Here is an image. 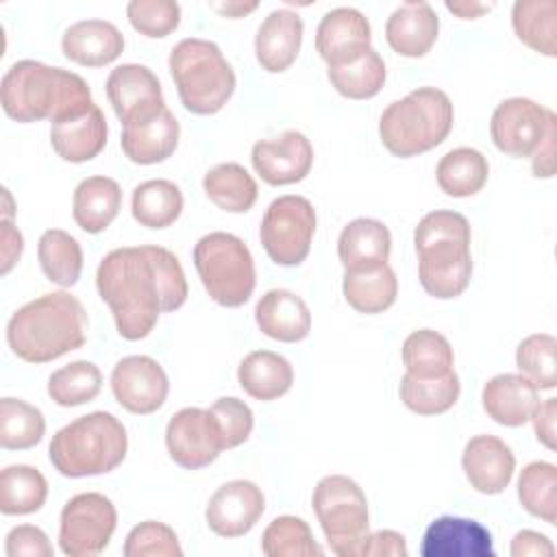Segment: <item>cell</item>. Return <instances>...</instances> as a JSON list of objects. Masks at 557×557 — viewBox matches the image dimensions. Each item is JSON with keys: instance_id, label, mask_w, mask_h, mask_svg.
<instances>
[{"instance_id": "cell-47", "label": "cell", "mask_w": 557, "mask_h": 557, "mask_svg": "<svg viewBox=\"0 0 557 557\" xmlns=\"http://www.w3.org/2000/svg\"><path fill=\"white\" fill-rule=\"evenodd\" d=\"M126 17L137 33L157 39L178 28L181 7L174 0H131Z\"/></svg>"}, {"instance_id": "cell-20", "label": "cell", "mask_w": 557, "mask_h": 557, "mask_svg": "<svg viewBox=\"0 0 557 557\" xmlns=\"http://www.w3.org/2000/svg\"><path fill=\"white\" fill-rule=\"evenodd\" d=\"M461 468L468 483L481 494H500L513 479L516 457L509 444L496 435H474L468 440Z\"/></svg>"}, {"instance_id": "cell-41", "label": "cell", "mask_w": 557, "mask_h": 557, "mask_svg": "<svg viewBox=\"0 0 557 557\" xmlns=\"http://www.w3.org/2000/svg\"><path fill=\"white\" fill-rule=\"evenodd\" d=\"M518 500L535 518L557 522V468L550 461H531L518 476Z\"/></svg>"}, {"instance_id": "cell-18", "label": "cell", "mask_w": 557, "mask_h": 557, "mask_svg": "<svg viewBox=\"0 0 557 557\" xmlns=\"http://www.w3.org/2000/svg\"><path fill=\"white\" fill-rule=\"evenodd\" d=\"M372 41L368 17L352 7H337L324 13L315 30V50L329 67L342 65L366 52Z\"/></svg>"}, {"instance_id": "cell-25", "label": "cell", "mask_w": 557, "mask_h": 557, "mask_svg": "<svg viewBox=\"0 0 557 557\" xmlns=\"http://www.w3.org/2000/svg\"><path fill=\"white\" fill-rule=\"evenodd\" d=\"M485 413L500 426H522L531 420L540 396L537 387L522 374H496L481 392Z\"/></svg>"}, {"instance_id": "cell-34", "label": "cell", "mask_w": 557, "mask_h": 557, "mask_svg": "<svg viewBox=\"0 0 557 557\" xmlns=\"http://www.w3.org/2000/svg\"><path fill=\"white\" fill-rule=\"evenodd\" d=\"M516 37L531 50L557 54V2L555 0H518L511 9Z\"/></svg>"}, {"instance_id": "cell-17", "label": "cell", "mask_w": 557, "mask_h": 557, "mask_svg": "<svg viewBox=\"0 0 557 557\" xmlns=\"http://www.w3.org/2000/svg\"><path fill=\"white\" fill-rule=\"evenodd\" d=\"M250 161L268 185H292L311 172L313 146L300 131H285L274 139L257 141Z\"/></svg>"}, {"instance_id": "cell-44", "label": "cell", "mask_w": 557, "mask_h": 557, "mask_svg": "<svg viewBox=\"0 0 557 557\" xmlns=\"http://www.w3.org/2000/svg\"><path fill=\"white\" fill-rule=\"evenodd\" d=\"M261 550L268 557H313L322 555L320 544L313 540L309 524L296 516L274 518L263 535Z\"/></svg>"}, {"instance_id": "cell-19", "label": "cell", "mask_w": 557, "mask_h": 557, "mask_svg": "<svg viewBox=\"0 0 557 557\" xmlns=\"http://www.w3.org/2000/svg\"><path fill=\"white\" fill-rule=\"evenodd\" d=\"M422 557H494L492 533L472 518H435L420 544Z\"/></svg>"}, {"instance_id": "cell-23", "label": "cell", "mask_w": 557, "mask_h": 557, "mask_svg": "<svg viewBox=\"0 0 557 557\" xmlns=\"http://www.w3.org/2000/svg\"><path fill=\"white\" fill-rule=\"evenodd\" d=\"M302 33L305 24L296 11L274 9L268 13L255 35V57L259 65L270 74L285 72L300 52Z\"/></svg>"}, {"instance_id": "cell-16", "label": "cell", "mask_w": 557, "mask_h": 557, "mask_svg": "<svg viewBox=\"0 0 557 557\" xmlns=\"http://www.w3.org/2000/svg\"><path fill=\"white\" fill-rule=\"evenodd\" d=\"M265 496L252 481L235 479L220 485L205 509L209 529L220 537L246 535L263 516Z\"/></svg>"}, {"instance_id": "cell-9", "label": "cell", "mask_w": 557, "mask_h": 557, "mask_svg": "<svg viewBox=\"0 0 557 557\" xmlns=\"http://www.w3.org/2000/svg\"><path fill=\"white\" fill-rule=\"evenodd\" d=\"M311 503L331 550L339 557H361L370 516L359 483L344 474H329L318 481Z\"/></svg>"}, {"instance_id": "cell-31", "label": "cell", "mask_w": 557, "mask_h": 557, "mask_svg": "<svg viewBox=\"0 0 557 557\" xmlns=\"http://www.w3.org/2000/svg\"><path fill=\"white\" fill-rule=\"evenodd\" d=\"M342 292L355 311L374 315L387 311L396 302L398 278L389 263L366 272H344Z\"/></svg>"}, {"instance_id": "cell-51", "label": "cell", "mask_w": 557, "mask_h": 557, "mask_svg": "<svg viewBox=\"0 0 557 557\" xmlns=\"http://www.w3.org/2000/svg\"><path fill=\"white\" fill-rule=\"evenodd\" d=\"M533 431L537 442H542L548 450H555V433H557V400L555 398H546L542 403H537L533 416Z\"/></svg>"}, {"instance_id": "cell-21", "label": "cell", "mask_w": 557, "mask_h": 557, "mask_svg": "<svg viewBox=\"0 0 557 557\" xmlns=\"http://www.w3.org/2000/svg\"><path fill=\"white\" fill-rule=\"evenodd\" d=\"M181 126L165 107L157 115L124 124L120 146L128 161L137 165H154L170 159L178 146Z\"/></svg>"}, {"instance_id": "cell-50", "label": "cell", "mask_w": 557, "mask_h": 557, "mask_svg": "<svg viewBox=\"0 0 557 557\" xmlns=\"http://www.w3.org/2000/svg\"><path fill=\"white\" fill-rule=\"evenodd\" d=\"M407 542L398 531L381 529L366 535L361 557H407Z\"/></svg>"}, {"instance_id": "cell-54", "label": "cell", "mask_w": 557, "mask_h": 557, "mask_svg": "<svg viewBox=\"0 0 557 557\" xmlns=\"http://www.w3.org/2000/svg\"><path fill=\"white\" fill-rule=\"evenodd\" d=\"M555 141H557V120L550 124L544 141L531 157V168L533 174L540 178H550L555 174Z\"/></svg>"}, {"instance_id": "cell-27", "label": "cell", "mask_w": 557, "mask_h": 557, "mask_svg": "<svg viewBox=\"0 0 557 557\" xmlns=\"http://www.w3.org/2000/svg\"><path fill=\"white\" fill-rule=\"evenodd\" d=\"M65 59L85 67H102L124 52V35L107 20H81L61 37Z\"/></svg>"}, {"instance_id": "cell-28", "label": "cell", "mask_w": 557, "mask_h": 557, "mask_svg": "<svg viewBox=\"0 0 557 557\" xmlns=\"http://www.w3.org/2000/svg\"><path fill=\"white\" fill-rule=\"evenodd\" d=\"M255 320L263 335L294 344L311 331V311L307 302L289 289H270L255 305Z\"/></svg>"}, {"instance_id": "cell-3", "label": "cell", "mask_w": 557, "mask_h": 557, "mask_svg": "<svg viewBox=\"0 0 557 557\" xmlns=\"http://www.w3.org/2000/svg\"><path fill=\"white\" fill-rule=\"evenodd\" d=\"M87 311L70 292L44 294L20 307L7 324V344L26 363H48L87 339Z\"/></svg>"}, {"instance_id": "cell-52", "label": "cell", "mask_w": 557, "mask_h": 557, "mask_svg": "<svg viewBox=\"0 0 557 557\" xmlns=\"http://www.w3.org/2000/svg\"><path fill=\"white\" fill-rule=\"evenodd\" d=\"M509 553L513 557H550V555H555V546L544 533L522 529L513 535Z\"/></svg>"}, {"instance_id": "cell-53", "label": "cell", "mask_w": 557, "mask_h": 557, "mask_svg": "<svg viewBox=\"0 0 557 557\" xmlns=\"http://www.w3.org/2000/svg\"><path fill=\"white\" fill-rule=\"evenodd\" d=\"M0 226H2V248H0L2 265H0V274H9V272L13 270V265H15V263L20 261V257H22L24 237H22V233L13 226L11 218H2Z\"/></svg>"}, {"instance_id": "cell-2", "label": "cell", "mask_w": 557, "mask_h": 557, "mask_svg": "<svg viewBox=\"0 0 557 557\" xmlns=\"http://www.w3.org/2000/svg\"><path fill=\"white\" fill-rule=\"evenodd\" d=\"M0 102L2 111L22 124L59 122L94 104L91 89L78 74L33 59L15 61L4 72Z\"/></svg>"}, {"instance_id": "cell-1", "label": "cell", "mask_w": 557, "mask_h": 557, "mask_svg": "<svg viewBox=\"0 0 557 557\" xmlns=\"http://www.w3.org/2000/svg\"><path fill=\"white\" fill-rule=\"evenodd\" d=\"M96 287L120 337L128 342L148 337L159 315L181 309L189 294L178 257L163 246H124L107 252L96 270Z\"/></svg>"}, {"instance_id": "cell-36", "label": "cell", "mask_w": 557, "mask_h": 557, "mask_svg": "<svg viewBox=\"0 0 557 557\" xmlns=\"http://www.w3.org/2000/svg\"><path fill=\"white\" fill-rule=\"evenodd\" d=\"M403 366L416 379H440L453 372V348L448 339L433 329H418L403 342Z\"/></svg>"}, {"instance_id": "cell-12", "label": "cell", "mask_w": 557, "mask_h": 557, "mask_svg": "<svg viewBox=\"0 0 557 557\" xmlns=\"http://www.w3.org/2000/svg\"><path fill=\"white\" fill-rule=\"evenodd\" d=\"M555 120L550 109L531 98H507L492 113L490 137L509 157H533Z\"/></svg>"}, {"instance_id": "cell-7", "label": "cell", "mask_w": 557, "mask_h": 557, "mask_svg": "<svg viewBox=\"0 0 557 557\" xmlns=\"http://www.w3.org/2000/svg\"><path fill=\"white\" fill-rule=\"evenodd\" d=\"M168 65L183 107L194 115L218 113L235 91L231 63L209 39H181L172 48Z\"/></svg>"}, {"instance_id": "cell-39", "label": "cell", "mask_w": 557, "mask_h": 557, "mask_svg": "<svg viewBox=\"0 0 557 557\" xmlns=\"http://www.w3.org/2000/svg\"><path fill=\"white\" fill-rule=\"evenodd\" d=\"M337 94L350 100L374 98L385 85V63L374 48H368L348 63L333 65L326 72Z\"/></svg>"}, {"instance_id": "cell-30", "label": "cell", "mask_w": 557, "mask_h": 557, "mask_svg": "<svg viewBox=\"0 0 557 557\" xmlns=\"http://www.w3.org/2000/svg\"><path fill=\"white\" fill-rule=\"evenodd\" d=\"M239 387L255 400H276L289 392L294 383L292 363L272 350L248 352L237 368Z\"/></svg>"}, {"instance_id": "cell-56", "label": "cell", "mask_w": 557, "mask_h": 557, "mask_svg": "<svg viewBox=\"0 0 557 557\" xmlns=\"http://www.w3.org/2000/svg\"><path fill=\"white\" fill-rule=\"evenodd\" d=\"M259 4L257 2H222V4H211V9H215L218 13H222V15H226V17H244L246 13H250V11H255Z\"/></svg>"}, {"instance_id": "cell-8", "label": "cell", "mask_w": 557, "mask_h": 557, "mask_svg": "<svg viewBox=\"0 0 557 557\" xmlns=\"http://www.w3.org/2000/svg\"><path fill=\"white\" fill-rule=\"evenodd\" d=\"M191 257L211 300L228 309L250 300L257 270L248 246L237 235L224 231L207 233L196 242Z\"/></svg>"}, {"instance_id": "cell-14", "label": "cell", "mask_w": 557, "mask_h": 557, "mask_svg": "<svg viewBox=\"0 0 557 557\" xmlns=\"http://www.w3.org/2000/svg\"><path fill=\"white\" fill-rule=\"evenodd\" d=\"M111 389L126 411L148 416L163 407L170 381L157 359L148 355H128L113 366Z\"/></svg>"}, {"instance_id": "cell-13", "label": "cell", "mask_w": 557, "mask_h": 557, "mask_svg": "<svg viewBox=\"0 0 557 557\" xmlns=\"http://www.w3.org/2000/svg\"><path fill=\"white\" fill-rule=\"evenodd\" d=\"M170 459L185 470H200L213 463L224 450L220 426L209 409H178L165 426Z\"/></svg>"}, {"instance_id": "cell-24", "label": "cell", "mask_w": 557, "mask_h": 557, "mask_svg": "<svg viewBox=\"0 0 557 557\" xmlns=\"http://www.w3.org/2000/svg\"><path fill=\"white\" fill-rule=\"evenodd\" d=\"M389 250L392 233L374 218H355L342 228L337 239V257L344 272L376 270L387 263Z\"/></svg>"}, {"instance_id": "cell-33", "label": "cell", "mask_w": 557, "mask_h": 557, "mask_svg": "<svg viewBox=\"0 0 557 557\" xmlns=\"http://www.w3.org/2000/svg\"><path fill=\"white\" fill-rule=\"evenodd\" d=\"M207 198L222 211L246 213L257 202V181L239 163H220L202 178Z\"/></svg>"}, {"instance_id": "cell-11", "label": "cell", "mask_w": 557, "mask_h": 557, "mask_svg": "<svg viewBox=\"0 0 557 557\" xmlns=\"http://www.w3.org/2000/svg\"><path fill=\"white\" fill-rule=\"evenodd\" d=\"M117 527V511L111 498L98 492L72 496L59 518V548L67 557L100 555Z\"/></svg>"}, {"instance_id": "cell-29", "label": "cell", "mask_w": 557, "mask_h": 557, "mask_svg": "<svg viewBox=\"0 0 557 557\" xmlns=\"http://www.w3.org/2000/svg\"><path fill=\"white\" fill-rule=\"evenodd\" d=\"M120 209L122 189L109 176H87L74 189L72 215L85 233H102L117 218Z\"/></svg>"}, {"instance_id": "cell-40", "label": "cell", "mask_w": 557, "mask_h": 557, "mask_svg": "<svg viewBox=\"0 0 557 557\" xmlns=\"http://www.w3.org/2000/svg\"><path fill=\"white\" fill-rule=\"evenodd\" d=\"M400 400L407 409H411L418 416H440L446 413L459 398L461 383L459 376L448 372L440 379H416L405 372L400 379Z\"/></svg>"}, {"instance_id": "cell-35", "label": "cell", "mask_w": 557, "mask_h": 557, "mask_svg": "<svg viewBox=\"0 0 557 557\" xmlns=\"http://www.w3.org/2000/svg\"><path fill=\"white\" fill-rule=\"evenodd\" d=\"M183 211V194L176 183L150 178L133 189L131 213L146 228H168Z\"/></svg>"}, {"instance_id": "cell-10", "label": "cell", "mask_w": 557, "mask_h": 557, "mask_svg": "<svg viewBox=\"0 0 557 557\" xmlns=\"http://www.w3.org/2000/svg\"><path fill=\"white\" fill-rule=\"evenodd\" d=\"M315 233V209L305 196L287 194L274 198L261 220L259 237L268 257L276 265H300Z\"/></svg>"}, {"instance_id": "cell-45", "label": "cell", "mask_w": 557, "mask_h": 557, "mask_svg": "<svg viewBox=\"0 0 557 557\" xmlns=\"http://www.w3.org/2000/svg\"><path fill=\"white\" fill-rule=\"evenodd\" d=\"M557 339L550 333H533L516 348V366L537 389H553L557 383Z\"/></svg>"}, {"instance_id": "cell-6", "label": "cell", "mask_w": 557, "mask_h": 557, "mask_svg": "<svg viewBox=\"0 0 557 557\" xmlns=\"http://www.w3.org/2000/svg\"><path fill=\"white\" fill-rule=\"evenodd\" d=\"M453 122L450 98L437 87H418L385 107L379 137L394 157L409 159L440 146L453 131Z\"/></svg>"}, {"instance_id": "cell-4", "label": "cell", "mask_w": 557, "mask_h": 557, "mask_svg": "<svg viewBox=\"0 0 557 557\" xmlns=\"http://www.w3.org/2000/svg\"><path fill=\"white\" fill-rule=\"evenodd\" d=\"M413 244L418 252V278L424 292L440 300L461 296L472 276L470 224L448 209L426 213L416 231Z\"/></svg>"}, {"instance_id": "cell-49", "label": "cell", "mask_w": 557, "mask_h": 557, "mask_svg": "<svg viewBox=\"0 0 557 557\" xmlns=\"http://www.w3.org/2000/svg\"><path fill=\"white\" fill-rule=\"evenodd\" d=\"M9 557H52L54 548L48 540V535L33 524H17L7 533V546Z\"/></svg>"}, {"instance_id": "cell-32", "label": "cell", "mask_w": 557, "mask_h": 557, "mask_svg": "<svg viewBox=\"0 0 557 557\" xmlns=\"http://www.w3.org/2000/svg\"><path fill=\"white\" fill-rule=\"evenodd\" d=\"M490 176V163L476 148L448 150L437 168L435 178L440 189L453 198H468L479 194Z\"/></svg>"}, {"instance_id": "cell-15", "label": "cell", "mask_w": 557, "mask_h": 557, "mask_svg": "<svg viewBox=\"0 0 557 557\" xmlns=\"http://www.w3.org/2000/svg\"><path fill=\"white\" fill-rule=\"evenodd\" d=\"M104 91L122 126L157 115L165 109L157 74L139 63H122L113 67L107 76Z\"/></svg>"}, {"instance_id": "cell-37", "label": "cell", "mask_w": 557, "mask_h": 557, "mask_svg": "<svg viewBox=\"0 0 557 557\" xmlns=\"http://www.w3.org/2000/svg\"><path fill=\"white\" fill-rule=\"evenodd\" d=\"M48 498L46 476L26 463L7 466L0 474V511L4 516H28Z\"/></svg>"}, {"instance_id": "cell-55", "label": "cell", "mask_w": 557, "mask_h": 557, "mask_svg": "<svg viewBox=\"0 0 557 557\" xmlns=\"http://www.w3.org/2000/svg\"><path fill=\"white\" fill-rule=\"evenodd\" d=\"M446 9L463 20H474L481 13L490 11L492 4H481V2H446Z\"/></svg>"}, {"instance_id": "cell-38", "label": "cell", "mask_w": 557, "mask_h": 557, "mask_svg": "<svg viewBox=\"0 0 557 557\" xmlns=\"http://www.w3.org/2000/svg\"><path fill=\"white\" fill-rule=\"evenodd\" d=\"M37 257L41 272L59 287H72L83 272V248L63 228H48L37 242Z\"/></svg>"}, {"instance_id": "cell-43", "label": "cell", "mask_w": 557, "mask_h": 557, "mask_svg": "<svg viewBox=\"0 0 557 557\" xmlns=\"http://www.w3.org/2000/svg\"><path fill=\"white\" fill-rule=\"evenodd\" d=\"M102 387V372L91 361H72L54 370L48 379V396L59 407L91 403Z\"/></svg>"}, {"instance_id": "cell-22", "label": "cell", "mask_w": 557, "mask_h": 557, "mask_svg": "<svg viewBox=\"0 0 557 557\" xmlns=\"http://www.w3.org/2000/svg\"><path fill=\"white\" fill-rule=\"evenodd\" d=\"M107 135L109 126L96 102L87 111L52 122L50 126L52 150L70 163H85L98 157L107 146Z\"/></svg>"}, {"instance_id": "cell-46", "label": "cell", "mask_w": 557, "mask_h": 557, "mask_svg": "<svg viewBox=\"0 0 557 557\" xmlns=\"http://www.w3.org/2000/svg\"><path fill=\"white\" fill-rule=\"evenodd\" d=\"M124 557H181L183 548L172 527L159 520H144L124 540Z\"/></svg>"}, {"instance_id": "cell-26", "label": "cell", "mask_w": 557, "mask_h": 557, "mask_svg": "<svg viewBox=\"0 0 557 557\" xmlns=\"http://www.w3.org/2000/svg\"><path fill=\"white\" fill-rule=\"evenodd\" d=\"M440 33V17L429 2H405L385 22L389 48L407 59L424 57Z\"/></svg>"}, {"instance_id": "cell-42", "label": "cell", "mask_w": 557, "mask_h": 557, "mask_svg": "<svg viewBox=\"0 0 557 557\" xmlns=\"http://www.w3.org/2000/svg\"><path fill=\"white\" fill-rule=\"evenodd\" d=\"M46 433L44 413L22 398L4 396L0 400V446L7 450H28Z\"/></svg>"}, {"instance_id": "cell-48", "label": "cell", "mask_w": 557, "mask_h": 557, "mask_svg": "<svg viewBox=\"0 0 557 557\" xmlns=\"http://www.w3.org/2000/svg\"><path fill=\"white\" fill-rule=\"evenodd\" d=\"M209 411L213 413V418L220 426L224 450L235 448L250 437L252 426H255V416H252V409L244 400H239L235 396H224V398H218L209 407Z\"/></svg>"}, {"instance_id": "cell-5", "label": "cell", "mask_w": 557, "mask_h": 557, "mask_svg": "<svg viewBox=\"0 0 557 557\" xmlns=\"http://www.w3.org/2000/svg\"><path fill=\"white\" fill-rule=\"evenodd\" d=\"M128 450L124 424L109 411H91L59 429L48 446L54 470L67 479L107 474Z\"/></svg>"}]
</instances>
